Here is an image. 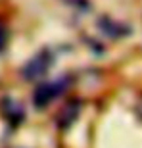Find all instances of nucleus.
I'll list each match as a JSON object with an SVG mask.
<instances>
[{"instance_id": "f257e3e1", "label": "nucleus", "mask_w": 142, "mask_h": 148, "mask_svg": "<svg viewBox=\"0 0 142 148\" xmlns=\"http://www.w3.org/2000/svg\"><path fill=\"white\" fill-rule=\"evenodd\" d=\"M67 85H69V79H63V77H60V79H56V81H52V83H44L42 87L37 88V92H35V96H33L35 106H37V108L48 106L54 98H58L60 94L66 92Z\"/></svg>"}, {"instance_id": "f03ea898", "label": "nucleus", "mask_w": 142, "mask_h": 148, "mask_svg": "<svg viewBox=\"0 0 142 148\" xmlns=\"http://www.w3.org/2000/svg\"><path fill=\"white\" fill-rule=\"evenodd\" d=\"M50 66H52V54H50L48 50L38 52L33 60H29L27 64H25V67H23V77H25L27 81L40 79V77L50 69Z\"/></svg>"}, {"instance_id": "7ed1b4c3", "label": "nucleus", "mask_w": 142, "mask_h": 148, "mask_svg": "<svg viewBox=\"0 0 142 148\" xmlns=\"http://www.w3.org/2000/svg\"><path fill=\"white\" fill-rule=\"evenodd\" d=\"M6 46V29L0 25V50Z\"/></svg>"}]
</instances>
